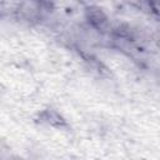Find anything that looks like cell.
I'll use <instances>...</instances> for the list:
<instances>
[{"instance_id":"obj_1","label":"cell","mask_w":160,"mask_h":160,"mask_svg":"<svg viewBox=\"0 0 160 160\" xmlns=\"http://www.w3.org/2000/svg\"><path fill=\"white\" fill-rule=\"evenodd\" d=\"M85 19L98 31L105 32L110 28V18L98 5H90L85 9Z\"/></svg>"},{"instance_id":"obj_3","label":"cell","mask_w":160,"mask_h":160,"mask_svg":"<svg viewBox=\"0 0 160 160\" xmlns=\"http://www.w3.org/2000/svg\"><path fill=\"white\" fill-rule=\"evenodd\" d=\"M156 31H158V34H159V36H160V22H159V25H158V29H156Z\"/></svg>"},{"instance_id":"obj_2","label":"cell","mask_w":160,"mask_h":160,"mask_svg":"<svg viewBox=\"0 0 160 160\" xmlns=\"http://www.w3.org/2000/svg\"><path fill=\"white\" fill-rule=\"evenodd\" d=\"M44 114H45V120H48L50 125H55V126L65 125V120L55 110H45Z\"/></svg>"}]
</instances>
